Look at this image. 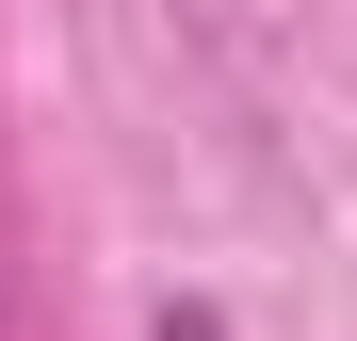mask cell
Returning <instances> with one entry per match:
<instances>
[{
    "instance_id": "1",
    "label": "cell",
    "mask_w": 357,
    "mask_h": 341,
    "mask_svg": "<svg viewBox=\"0 0 357 341\" xmlns=\"http://www.w3.org/2000/svg\"><path fill=\"white\" fill-rule=\"evenodd\" d=\"M146 341H244V325H227V309H162Z\"/></svg>"
}]
</instances>
